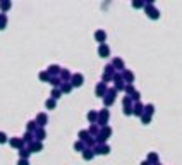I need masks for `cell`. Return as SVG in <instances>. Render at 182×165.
Wrapping results in <instances>:
<instances>
[{
  "label": "cell",
  "instance_id": "1",
  "mask_svg": "<svg viewBox=\"0 0 182 165\" xmlns=\"http://www.w3.org/2000/svg\"><path fill=\"white\" fill-rule=\"evenodd\" d=\"M146 14H148L149 19H158V17H160V12H158V9L153 7V2H151V0L146 2Z\"/></svg>",
  "mask_w": 182,
  "mask_h": 165
},
{
  "label": "cell",
  "instance_id": "2",
  "mask_svg": "<svg viewBox=\"0 0 182 165\" xmlns=\"http://www.w3.org/2000/svg\"><path fill=\"white\" fill-rule=\"evenodd\" d=\"M110 134H112V129H110V127H108V126H105V127H103V129L100 131V134H98V136H96V141H98L100 144H105L107 138L110 136Z\"/></svg>",
  "mask_w": 182,
  "mask_h": 165
},
{
  "label": "cell",
  "instance_id": "3",
  "mask_svg": "<svg viewBox=\"0 0 182 165\" xmlns=\"http://www.w3.org/2000/svg\"><path fill=\"white\" fill-rule=\"evenodd\" d=\"M108 117H110V112L107 109H103V110H100V114H98V126H101V127H105L107 126V122H108Z\"/></svg>",
  "mask_w": 182,
  "mask_h": 165
},
{
  "label": "cell",
  "instance_id": "4",
  "mask_svg": "<svg viewBox=\"0 0 182 165\" xmlns=\"http://www.w3.org/2000/svg\"><path fill=\"white\" fill-rule=\"evenodd\" d=\"M115 95H117V89H108V91H107L105 98H103V102H105L107 107H110V105L115 102Z\"/></svg>",
  "mask_w": 182,
  "mask_h": 165
},
{
  "label": "cell",
  "instance_id": "5",
  "mask_svg": "<svg viewBox=\"0 0 182 165\" xmlns=\"http://www.w3.org/2000/svg\"><path fill=\"white\" fill-rule=\"evenodd\" d=\"M9 144H10L12 148H16V150L24 148V141H22V138H10V139H9Z\"/></svg>",
  "mask_w": 182,
  "mask_h": 165
},
{
  "label": "cell",
  "instance_id": "6",
  "mask_svg": "<svg viewBox=\"0 0 182 165\" xmlns=\"http://www.w3.org/2000/svg\"><path fill=\"white\" fill-rule=\"evenodd\" d=\"M36 124H38V127H45L47 126V122H48V115L45 114V112H41V114H38L36 115Z\"/></svg>",
  "mask_w": 182,
  "mask_h": 165
},
{
  "label": "cell",
  "instance_id": "7",
  "mask_svg": "<svg viewBox=\"0 0 182 165\" xmlns=\"http://www.w3.org/2000/svg\"><path fill=\"white\" fill-rule=\"evenodd\" d=\"M132 114L134 115H143V114H144V105H143V103H139V102H136L134 103V107H132Z\"/></svg>",
  "mask_w": 182,
  "mask_h": 165
},
{
  "label": "cell",
  "instance_id": "8",
  "mask_svg": "<svg viewBox=\"0 0 182 165\" xmlns=\"http://www.w3.org/2000/svg\"><path fill=\"white\" fill-rule=\"evenodd\" d=\"M95 38H96V41H98L100 45H103L107 40V33L103 29H98V31H95Z\"/></svg>",
  "mask_w": 182,
  "mask_h": 165
},
{
  "label": "cell",
  "instance_id": "9",
  "mask_svg": "<svg viewBox=\"0 0 182 165\" xmlns=\"http://www.w3.org/2000/svg\"><path fill=\"white\" fill-rule=\"evenodd\" d=\"M43 150V144H41V141H33V143L29 144V151L31 153H38V151H41Z\"/></svg>",
  "mask_w": 182,
  "mask_h": 165
},
{
  "label": "cell",
  "instance_id": "10",
  "mask_svg": "<svg viewBox=\"0 0 182 165\" xmlns=\"http://www.w3.org/2000/svg\"><path fill=\"white\" fill-rule=\"evenodd\" d=\"M95 91H96V96H105L108 89H107V84H105V82H98Z\"/></svg>",
  "mask_w": 182,
  "mask_h": 165
},
{
  "label": "cell",
  "instance_id": "11",
  "mask_svg": "<svg viewBox=\"0 0 182 165\" xmlns=\"http://www.w3.org/2000/svg\"><path fill=\"white\" fill-rule=\"evenodd\" d=\"M47 138V131H45V127H38V129L35 131V139L36 141H43Z\"/></svg>",
  "mask_w": 182,
  "mask_h": 165
},
{
  "label": "cell",
  "instance_id": "12",
  "mask_svg": "<svg viewBox=\"0 0 182 165\" xmlns=\"http://www.w3.org/2000/svg\"><path fill=\"white\" fill-rule=\"evenodd\" d=\"M95 153H98V155H108L110 153V146L108 144H100L95 148Z\"/></svg>",
  "mask_w": 182,
  "mask_h": 165
},
{
  "label": "cell",
  "instance_id": "13",
  "mask_svg": "<svg viewBox=\"0 0 182 165\" xmlns=\"http://www.w3.org/2000/svg\"><path fill=\"white\" fill-rule=\"evenodd\" d=\"M70 84H72V86H77V88H79V86H81V84H83V81H84V77H83V74H74L72 76V79H70Z\"/></svg>",
  "mask_w": 182,
  "mask_h": 165
},
{
  "label": "cell",
  "instance_id": "14",
  "mask_svg": "<svg viewBox=\"0 0 182 165\" xmlns=\"http://www.w3.org/2000/svg\"><path fill=\"white\" fill-rule=\"evenodd\" d=\"M98 55L100 57H108V55H110V48H108V45H105V43L100 45L98 47Z\"/></svg>",
  "mask_w": 182,
  "mask_h": 165
},
{
  "label": "cell",
  "instance_id": "15",
  "mask_svg": "<svg viewBox=\"0 0 182 165\" xmlns=\"http://www.w3.org/2000/svg\"><path fill=\"white\" fill-rule=\"evenodd\" d=\"M22 141H24V143H28V144H31L33 141H35V132H29V131H26V132L22 134Z\"/></svg>",
  "mask_w": 182,
  "mask_h": 165
},
{
  "label": "cell",
  "instance_id": "16",
  "mask_svg": "<svg viewBox=\"0 0 182 165\" xmlns=\"http://www.w3.org/2000/svg\"><path fill=\"white\" fill-rule=\"evenodd\" d=\"M10 7H12V2H9V0H2L0 2V12H7V10H10Z\"/></svg>",
  "mask_w": 182,
  "mask_h": 165
},
{
  "label": "cell",
  "instance_id": "17",
  "mask_svg": "<svg viewBox=\"0 0 182 165\" xmlns=\"http://www.w3.org/2000/svg\"><path fill=\"white\" fill-rule=\"evenodd\" d=\"M47 71H48V74L52 76V77H53V76L60 74V71H62V69L58 67V65H57V64H53V65H48V69H47Z\"/></svg>",
  "mask_w": 182,
  "mask_h": 165
},
{
  "label": "cell",
  "instance_id": "18",
  "mask_svg": "<svg viewBox=\"0 0 182 165\" xmlns=\"http://www.w3.org/2000/svg\"><path fill=\"white\" fill-rule=\"evenodd\" d=\"M60 79H62V82H67L69 81V79H72V76H70V72L69 71H67V69H62V71H60Z\"/></svg>",
  "mask_w": 182,
  "mask_h": 165
},
{
  "label": "cell",
  "instance_id": "19",
  "mask_svg": "<svg viewBox=\"0 0 182 165\" xmlns=\"http://www.w3.org/2000/svg\"><path fill=\"white\" fill-rule=\"evenodd\" d=\"M50 84L55 86V88H60V86H62V79L57 77V76H53V77H50Z\"/></svg>",
  "mask_w": 182,
  "mask_h": 165
},
{
  "label": "cell",
  "instance_id": "20",
  "mask_svg": "<svg viewBox=\"0 0 182 165\" xmlns=\"http://www.w3.org/2000/svg\"><path fill=\"white\" fill-rule=\"evenodd\" d=\"M29 155H31L29 148H21V150H19V158H22V160H28Z\"/></svg>",
  "mask_w": 182,
  "mask_h": 165
},
{
  "label": "cell",
  "instance_id": "21",
  "mask_svg": "<svg viewBox=\"0 0 182 165\" xmlns=\"http://www.w3.org/2000/svg\"><path fill=\"white\" fill-rule=\"evenodd\" d=\"M93 157H95V151L91 150V148H86V150L83 151V158L84 160H91Z\"/></svg>",
  "mask_w": 182,
  "mask_h": 165
},
{
  "label": "cell",
  "instance_id": "22",
  "mask_svg": "<svg viewBox=\"0 0 182 165\" xmlns=\"http://www.w3.org/2000/svg\"><path fill=\"white\" fill-rule=\"evenodd\" d=\"M112 65L113 67H117L119 71H124V60H122V59H113Z\"/></svg>",
  "mask_w": 182,
  "mask_h": 165
},
{
  "label": "cell",
  "instance_id": "23",
  "mask_svg": "<svg viewBox=\"0 0 182 165\" xmlns=\"http://www.w3.org/2000/svg\"><path fill=\"white\" fill-rule=\"evenodd\" d=\"M26 129H28L29 132H35V131L38 129V124H36V120H29V122L26 124Z\"/></svg>",
  "mask_w": 182,
  "mask_h": 165
},
{
  "label": "cell",
  "instance_id": "24",
  "mask_svg": "<svg viewBox=\"0 0 182 165\" xmlns=\"http://www.w3.org/2000/svg\"><path fill=\"white\" fill-rule=\"evenodd\" d=\"M5 26H7V16L4 12H0V31L5 29Z\"/></svg>",
  "mask_w": 182,
  "mask_h": 165
},
{
  "label": "cell",
  "instance_id": "25",
  "mask_svg": "<svg viewBox=\"0 0 182 165\" xmlns=\"http://www.w3.org/2000/svg\"><path fill=\"white\" fill-rule=\"evenodd\" d=\"M88 120H90V122H98V114H96L95 110L88 112Z\"/></svg>",
  "mask_w": 182,
  "mask_h": 165
},
{
  "label": "cell",
  "instance_id": "26",
  "mask_svg": "<svg viewBox=\"0 0 182 165\" xmlns=\"http://www.w3.org/2000/svg\"><path fill=\"white\" fill-rule=\"evenodd\" d=\"M124 79H126V81L131 84V82L134 81V74L131 72V71H124Z\"/></svg>",
  "mask_w": 182,
  "mask_h": 165
},
{
  "label": "cell",
  "instance_id": "27",
  "mask_svg": "<svg viewBox=\"0 0 182 165\" xmlns=\"http://www.w3.org/2000/svg\"><path fill=\"white\" fill-rule=\"evenodd\" d=\"M38 77H40V81H48L50 82V77H52V76L48 74V71H43V72H40Z\"/></svg>",
  "mask_w": 182,
  "mask_h": 165
},
{
  "label": "cell",
  "instance_id": "28",
  "mask_svg": "<svg viewBox=\"0 0 182 165\" xmlns=\"http://www.w3.org/2000/svg\"><path fill=\"white\" fill-rule=\"evenodd\" d=\"M55 105H57V103H55V100H53V98H48V100L45 102V107H47L48 110H53V109H55Z\"/></svg>",
  "mask_w": 182,
  "mask_h": 165
},
{
  "label": "cell",
  "instance_id": "29",
  "mask_svg": "<svg viewBox=\"0 0 182 165\" xmlns=\"http://www.w3.org/2000/svg\"><path fill=\"white\" fill-rule=\"evenodd\" d=\"M70 89H72V84H70V82H62V86H60V91H62V93H69Z\"/></svg>",
  "mask_w": 182,
  "mask_h": 165
},
{
  "label": "cell",
  "instance_id": "30",
  "mask_svg": "<svg viewBox=\"0 0 182 165\" xmlns=\"http://www.w3.org/2000/svg\"><path fill=\"white\" fill-rule=\"evenodd\" d=\"M144 114H146V115H153L155 114V105H151V103H149V105H146V107H144Z\"/></svg>",
  "mask_w": 182,
  "mask_h": 165
},
{
  "label": "cell",
  "instance_id": "31",
  "mask_svg": "<svg viewBox=\"0 0 182 165\" xmlns=\"http://www.w3.org/2000/svg\"><path fill=\"white\" fill-rule=\"evenodd\" d=\"M148 162H149V164H158V155H156V153H149V155H148Z\"/></svg>",
  "mask_w": 182,
  "mask_h": 165
},
{
  "label": "cell",
  "instance_id": "32",
  "mask_svg": "<svg viewBox=\"0 0 182 165\" xmlns=\"http://www.w3.org/2000/svg\"><path fill=\"white\" fill-rule=\"evenodd\" d=\"M74 150L76 151H84L86 150V146L83 144V141H76V143H74Z\"/></svg>",
  "mask_w": 182,
  "mask_h": 165
},
{
  "label": "cell",
  "instance_id": "33",
  "mask_svg": "<svg viewBox=\"0 0 182 165\" xmlns=\"http://www.w3.org/2000/svg\"><path fill=\"white\" fill-rule=\"evenodd\" d=\"M88 138H91L90 131H79V139H83V141H86Z\"/></svg>",
  "mask_w": 182,
  "mask_h": 165
},
{
  "label": "cell",
  "instance_id": "34",
  "mask_svg": "<svg viewBox=\"0 0 182 165\" xmlns=\"http://www.w3.org/2000/svg\"><path fill=\"white\" fill-rule=\"evenodd\" d=\"M60 95H62L60 88H55L53 91H52V98H53V100H58V98H60Z\"/></svg>",
  "mask_w": 182,
  "mask_h": 165
},
{
  "label": "cell",
  "instance_id": "35",
  "mask_svg": "<svg viewBox=\"0 0 182 165\" xmlns=\"http://www.w3.org/2000/svg\"><path fill=\"white\" fill-rule=\"evenodd\" d=\"M7 141H9V138H7V134H5V132H2V131H0V144L7 143Z\"/></svg>",
  "mask_w": 182,
  "mask_h": 165
},
{
  "label": "cell",
  "instance_id": "36",
  "mask_svg": "<svg viewBox=\"0 0 182 165\" xmlns=\"http://www.w3.org/2000/svg\"><path fill=\"white\" fill-rule=\"evenodd\" d=\"M134 91H136V89H134L132 84H126V93H127V95H131V96H132Z\"/></svg>",
  "mask_w": 182,
  "mask_h": 165
},
{
  "label": "cell",
  "instance_id": "37",
  "mask_svg": "<svg viewBox=\"0 0 182 165\" xmlns=\"http://www.w3.org/2000/svg\"><path fill=\"white\" fill-rule=\"evenodd\" d=\"M90 134H96V136H98V134H100V131H98V126H95V124H93V126H91V127H90Z\"/></svg>",
  "mask_w": 182,
  "mask_h": 165
},
{
  "label": "cell",
  "instance_id": "38",
  "mask_svg": "<svg viewBox=\"0 0 182 165\" xmlns=\"http://www.w3.org/2000/svg\"><path fill=\"white\" fill-rule=\"evenodd\" d=\"M141 120H143V124H149V120H151V117L146 115V114H143L141 115Z\"/></svg>",
  "mask_w": 182,
  "mask_h": 165
},
{
  "label": "cell",
  "instance_id": "39",
  "mask_svg": "<svg viewBox=\"0 0 182 165\" xmlns=\"http://www.w3.org/2000/svg\"><path fill=\"white\" fill-rule=\"evenodd\" d=\"M131 98H132L134 102H138V100H139V91H134V93H132V96H131Z\"/></svg>",
  "mask_w": 182,
  "mask_h": 165
},
{
  "label": "cell",
  "instance_id": "40",
  "mask_svg": "<svg viewBox=\"0 0 182 165\" xmlns=\"http://www.w3.org/2000/svg\"><path fill=\"white\" fill-rule=\"evenodd\" d=\"M144 4L143 2H132V7H136V9H139V7H143Z\"/></svg>",
  "mask_w": 182,
  "mask_h": 165
},
{
  "label": "cell",
  "instance_id": "41",
  "mask_svg": "<svg viewBox=\"0 0 182 165\" xmlns=\"http://www.w3.org/2000/svg\"><path fill=\"white\" fill-rule=\"evenodd\" d=\"M17 165H29V162H28V160H22V158H19Z\"/></svg>",
  "mask_w": 182,
  "mask_h": 165
},
{
  "label": "cell",
  "instance_id": "42",
  "mask_svg": "<svg viewBox=\"0 0 182 165\" xmlns=\"http://www.w3.org/2000/svg\"><path fill=\"white\" fill-rule=\"evenodd\" d=\"M141 165H151V164H149V162H148V160H146V162H143V164H141Z\"/></svg>",
  "mask_w": 182,
  "mask_h": 165
},
{
  "label": "cell",
  "instance_id": "43",
  "mask_svg": "<svg viewBox=\"0 0 182 165\" xmlns=\"http://www.w3.org/2000/svg\"><path fill=\"white\" fill-rule=\"evenodd\" d=\"M156 165H160V164H156Z\"/></svg>",
  "mask_w": 182,
  "mask_h": 165
}]
</instances>
